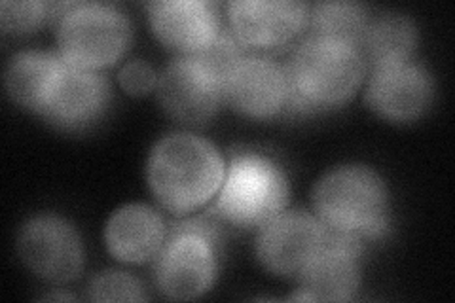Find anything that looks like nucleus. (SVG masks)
Wrapping results in <instances>:
<instances>
[{"instance_id": "nucleus-1", "label": "nucleus", "mask_w": 455, "mask_h": 303, "mask_svg": "<svg viewBox=\"0 0 455 303\" xmlns=\"http://www.w3.org/2000/svg\"><path fill=\"white\" fill-rule=\"evenodd\" d=\"M147 175L160 203L182 214L202 207L220 190L226 167L209 140L192 133H171L154 147Z\"/></svg>"}, {"instance_id": "nucleus-2", "label": "nucleus", "mask_w": 455, "mask_h": 303, "mask_svg": "<svg viewBox=\"0 0 455 303\" xmlns=\"http://www.w3.org/2000/svg\"><path fill=\"white\" fill-rule=\"evenodd\" d=\"M363 53L351 42L311 35L296 50L287 70L289 100L298 110L338 107L359 88Z\"/></svg>"}, {"instance_id": "nucleus-3", "label": "nucleus", "mask_w": 455, "mask_h": 303, "mask_svg": "<svg viewBox=\"0 0 455 303\" xmlns=\"http://www.w3.org/2000/svg\"><path fill=\"white\" fill-rule=\"evenodd\" d=\"M319 220L332 232L378 237L387 227V192L376 171L346 165L326 172L313 190Z\"/></svg>"}, {"instance_id": "nucleus-4", "label": "nucleus", "mask_w": 455, "mask_h": 303, "mask_svg": "<svg viewBox=\"0 0 455 303\" xmlns=\"http://www.w3.org/2000/svg\"><path fill=\"white\" fill-rule=\"evenodd\" d=\"M132 38L130 20L108 4H67L57 23V46L75 67L99 68L110 65L125 52Z\"/></svg>"}, {"instance_id": "nucleus-5", "label": "nucleus", "mask_w": 455, "mask_h": 303, "mask_svg": "<svg viewBox=\"0 0 455 303\" xmlns=\"http://www.w3.org/2000/svg\"><path fill=\"white\" fill-rule=\"evenodd\" d=\"M289 184L281 169L262 155H235L219 190L217 212L235 226H260L287 203Z\"/></svg>"}, {"instance_id": "nucleus-6", "label": "nucleus", "mask_w": 455, "mask_h": 303, "mask_svg": "<svg viewBox=\"0 0 455 303\" xmlns=\"http://www.w3.org/2000/svg\"><path fill=\"white\" fill-rule=\"evenodd\" d=\"M211 237V229L202 224H184L175 229L156 266V281L165 296L188 299L209 291L217 275Z\"/></svg>"}, {"instance_id": "nucleus-7", "label": "nucleus", "mask_w": 455, "mask_h": 303, "mask_svg": "<svg viewBox=\"0 0 455 303\" xmlns=\"http://www.w3.org/2000/svg\"><path fill=\"white\" fill-rule=\"evenodd\" d=\"M326 243V227L307 212L277 214L256 241L260 262L281 277L302 275Z\"/></svg>"}, {"instance_id": "nucleus-8", "label": "nucleus", "mask_w": 455, "mask_h": 303, "mask_svg": "<svg viewBox=\"0 0 455 303\" xmlns=\"http://www.w3.org/2000/svg\"><path fill=\"white\" fill-rule=\"evenodd\" d=\"M18 247L27 267L52 283L75 279L84 264L76 229L53 214L28 220L21 229Z\"/></svg>"}, {"instance_id": "nucleus-9", "label": "nucleus", "mask_w": 455, "mask_h": 303, "mask_svg": "<svg viewBox=\"0 0 455 303\" xmlns=\"http://www.w3.org/2000/svg\"><path fill=\"white\" fill-rule=\"evenodd\" d=\"M222 95V78L194 55L169 63L158 80L162 107L184 124L207 122L217 112Z\"/></svg>"}, {"instance_id": "nucleus-10", "label": "nucleus", "mask_w": 455, "mask_h": 303, "mask_svg": "<svg viewBox=\"0 0 455 303\" xmlns=\"http://www.w3.org/2000/svg\"><path fill=\"white\" fill-rule=\"evenodd\" d=\"M224 97L247 116H272L289 100V80L275 61L262 55H245L222 82Z\"/></svg>"}, {"instance_id": "nucleus-11", "label": "nucleus", "mask_w": 455, "mask_h": 303, "mask_svg": "<svg viewBox=\"0 0 455 303\" xmlns=\"http://www.w3.org/2000/svg\"><path fill=\"white\" fill-rule=\"evenodd\" d=\"M234 36L243 46L277 48L300 31L307 6L284 0H237L228 6Z\"/></svg>"}, {"instance_id": "nucleus-12", "label": "nucleus", "mask_w": 455, "mask_h": 303, "mask_svg": "<svg viewBox=\"0 0 455 303\" xmlns=\"http://www.w3.org/2000/svg\"><path fill=\"white\" fill-rule=\"evenodd\" d=\"M433 85L427 72L411 63L378 67L370 78L366 100L379 116L393 122L418 118L431 100Z\"/></svg>"}, {"instance_id": "nucleus-13", "label": "nucleus", "mask_w": 455, "mask_h": 303, "mask_svg": "<svg viewBox=\"0 0 455 303\" xmlns=\"http://www.w3.org/2000/svg\"><path fill=\"white\" fill-rule=\"evenodd\" d=\"M154 33L164 44L187 52H202L220 33L217 10L204 0H167L148 6Z\"/></svg>"}, {"instance_id": "nucleus-14", "label": "nucleus", "mask_w": 455, "mask_h": 303, "mask_svg": "<svg viewBox=\"0 0 455 303\" xmlns=\"http://www.w3.org/2000/svg\"><path fill=\"white\" fill-rule=\"evenodd\" d=\"M107 97L108 84L101 75L67 63L44 116L57 125L80 127L103 110Z\"/></svg>"}, {"instance_id": "nucleus-15", "label": "nucleus", "mask_w": 455, "mask_h": 303, "mask_svg": "<svg viewBox=\"0 0 455 303\" xmlns=\"http://www.w3.org/2000/svg\"><path fill=\"white\" fill-rule=\"evenodd\" d=\"M165 226L147 205H125L110 216L105 229L107 247L122 262L140 264L162 249Z\"/></svg>"}, {"instance_id": "nucleus-16", "label": "nucleus", "mask_w": 455, "mask_h": 303, "mask_svg": "<svg viewBox=\"0 0 455 303\" xmlns=\"http://www.w3.org/2000/svg\"><path fill=\"white\" fill-rule=\"evenodd\" d=\"M65 65L63 57L55 53L21 52L8 63L6 90L21 107L44 114Z\"/></svg>"}, {"instance_id": "nucleus-17", "label": "nucleus", "mask_w": 455, "mask_h": 303, "mask_svg": "<svg viewBox=\"0 0 455 303\" xmlns=\"http://www.w3.org/2000/svg\"><path fill=\"white\" fill-rule=\"evenodd\" d=\"M302 291L313 299L341 301L357 292V256L341 251L329 241L302 273Z\"/></svg>"}, {"instance_id": "nucleus-18", "label": "nucleus", "mask_w": 455, "mask_h": 303, "mask_svg": "<svg viewBox=\"0 0 455 303\" xmlns=\"http://www.w3.org/2000/svg\"><path fill=\"white\" fill-rule=\"evenodd\" d=\"M361 42L378 67L403 63L416 46V27L401 13H386L366 25Z\"/></svg>"}, {"instance_id": "nucleus-19", "label": "nucleus", "mask_w": 455, "mask_h": 303, "mask_svg": "<svg viewBox=\"0 0 455 303\" xmlns=\"http://www.w3.org/2000/svg\"><path fill=\"white\" fill-rule=\"evenodd\" d=\"M311 25L315 35L359 44L366 28V12L355 3H321L313 6Z\"/></svg>"}, {"instance_id": "nucleus-20", "label": "nucleus", "mask_w": 455, "mask_h": 303, "mask_svg": "<svg viewBox=\"0 0 455 303\" xmlns=\"http://www.w3.org/2000/svg\"><path fill=\"white\" fill-rule=\"evenodd\" d=\"M243 48L245 46L234 35L220 31L202 52L194 53V57L215 72L224 82V76L232 70V67L245 57Z\"/></svg>"}, {"instance_id": "nucleus-21", "label": "nucleus", "mask_w": 455, "mask_h": 303, "mask_svg": "<svg viewBox=\"0 0 455 303\" xmlns=\"http://www.w3.org/2000/svg\"><path fill=\"white\" fill-rule=\"evenodd\" d=\"M90 298L95 301H118V299H145L140 283L120 271H108L97 275L90 283Z\"/></svg>"}, {"instance_id": "nucleus-22", "label": "nucleus", "mask_w": 455, "mask_h": 303, "mask_svg": "<svg viewBox=\"0 0 455 303\" xmlns=\"http://www.w3.org/2000/svg\"><path fill=\"white\" fill-rule=\"evenodd\" d=\"M53 4L44 3H3L0 4V23L6 31L27 33L33 31L48 18V12Z\"/></svg>"}, {"instance_id": "nucleus-23", "label": "nucleus", "mask_w": 455, "mask_h": 303, "mask_svg": "<svg viewBox=\"0 0 455 303\" xmlns=\"http://www.w3.org/2000/svg\"><path fill=\"white\" fill-rule=\"evenodd\" d=\"M120 84L122 88L132 95L148 93L156 85V72L147 61H130L120 70Z\"/></svg>"}]
</instances>
